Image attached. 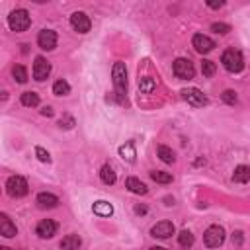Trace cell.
Masks as SVG:
<instances>
[{
    "instance_id": "obj_27",
    "label": "cell",
    "mask_w": 250,
    "mask_h": 250,
    "mask_svg": "<svg viewBox=\"0 0 250 250\" xmlns=\"http://www.w3.org/2000/svg\"><path fill=\"white\" fill-rule=\"evenodd\" d=\"M119 154H121V158H123V160L133 162V160H135V148H133V143L123 145V146L119 148Z\"/></svg>"
},
{
    "instance_id": "obj_11",
    "label": "cell",
    "mask_w": 250,
    "mask_h": 250,
    "mask_svg": "<svg viewBox=\"0 0 250 250\" xmlns=\"http://www.w3.org/2000/svg\"><path fill=\"white\" fill-rule=\"evenodd\" d=\"M191 45H193V49H195L197 53H209V51H213L215 41H213L211 37L203 35V33H195L193 39H191Z\"/></svg>"
},
{
    "instance_id": "obj_17",
    "label": "cell",
    "mask_w": 250,
    "mask_h": 250,
    "mask_svg": "<svg viewBox=\"0 0 250 250\" xmlns=\"http://www.w3.org/2000/svg\"><path fill=\"white\" fill-rule=\"evenodd\" d=\"M80 244H82V240H80L78 234H66V236L61 240L59 246H61V250H78Z\"/></svg>"
},
{
    "instance_id": "obj_1",
    "label": "cell",
    "mask_w": 250,
    "mask_h": 250,
    "mask_svg": "<svg viewBox=\"0 0 250 250\" xmlns=\"http://www.w3.org/2000/svg\"><path fill=\"white\" fill-rule=\"evenodd\" d=\"M111 78H113V88H115L117 102L123 104L125 102V94H127V68H125L123 62H115L113 64Z\"/></svg>"
},
{
    "instance_id": "obj_8",
    "label": "cell",
    "mask_w": 250,
    "mask_h": 250,
    "mask_svg": "<svg viewBox=\"0 0 250 250\" xmlns=\"http://www.w3.org/2000/svg\"><path fill=\"white\" fill-rule=\"evenodd\" d=\"M37 45L43 51H53L57 47V33L53 29H41L37 35Z\"/></svg>"
},
{
    "instance_id": "obj_6",
    "label": "cell",
    "mask_w": 250,
    "mask_h": 250,
    "mask_svg": "<svg viewBox=\"0 0 250 250\" xmlns=\"http://www.w3.org/2000/svg\"><path fill=\"white\" fill-rule=\"evenodd\" d=\"M6 191L12 197H23L29 191L25 178H21V176H10L8 182H6Z\"/></svg>"
},
{
    "instance_id": "obj_32",
    "label": "cell",
    "mask_w": 250,
    "mask_h": 250,
    "mask_svg": "<svg viewBox=\"0 0 250 250\" xmlns=\"http://www.w3.org/2000/svg\"><path fill=\"white\" fill-rule=\"evenodd\" d=\"M35 156H37L41 162H51V154H49L43 146H35Z\"/></svg>"
},
{
    "instance_id": "obj_21",
    "label": "cell",
    "mask_w": 250,
    "mask_h": 250,
    "mask_svg": "<svg viewBox=\"0 0 250 250\" xmlns=\"http://www.w3.org/2000/svg\"><path fill=\"white\" fill-rule=\"evenodd\" d=\"M20 102H21V105H25V107H37V105H39V96H37L35 92H23V94L20 96Z\"/></svg>"
},
{
    "instance_id": "obj_26",
    "label": "cell",
    "mask_w": 250,
    "mask_h": 250,
    "mask_svg": "<svg viewBox=\"0 0 250 250\" xmlns=\"http://www.w3.org/2000/svg\"><path fill=\"white\" fill-rule=\"evenodd\" d=\"M53 94L55 96H66V94H70V86H68V82L66 80H57L55 84H53Z\"/></svg>"
},
{
    "instance_id": "obj_28",
    "label": "cell",
    "mask_w": 250,
    "mask_h": 250,
    "mask_svg": "<svg viewBox=\"0 0 250 250\" xmlns=\"http://www.w3.org/2000/svg\"><path fill=\"white\" fill-rule=\"evenodd\" d=\"M139 90H141L143 94L152 92V90H154V80H152V78H148V76L139 78Z\"/></svg>"
},
{
    "instance_id": "obj_19",
    "label": "cell",
    "mask_w": 250,
    "mask_h": 250,
    "mask_svg": "<svg viewBox=\"0 0 250 250\" xmlns=\"http://www.w3.org/2000/svg\"><path fill=\"white\" fill-rule=\"evenodd\" d=\"M100 178H102V182H104L105 186H113L115 180H117V176H115V172H113V168H111L109 164H104V166L100 168Z\"/></svg>"
},
{
    "instance_id": "obj_37",
    "label": "cell",
    "mask_w": 250,
    "mask_h": 250,
    "mask_svg": "<svg viewBox=\"0 0 250 250\" xmlns=\"http://www.w3.org/2000/svg\"><path fill=\"white\" fill-rule=\"evenodd\" d=\"M148 250H166V248H162V246H152V248H148Z\"/></svg>"
},
{
    "instance_id": "obj_20",
    "label": "cell",
    "mask_w": 250,
    "mask_h": 250,
    "mask_svg": "<svg viewBox=\"0 0 250 250\" xmlns=\"http://www.w3.org/2000/svg\"><path fill=\"white\" fill-rule=\"evenodd\" d=\"M92 211H94V215H98V217H109V215L113 213V207H111V203H107V201H96V203L92 205Z\"/></svg>"
},
{
    "instance_id": "obj_23",
    "label": "cell",
    "mask_w": 250,
    "mask_h": 250,
    "mask_svg": "<svg viewBox=\"0 0 250 250\" xmlns=\"http://www.w3.org/2000/svg\"><path fill=\"white\" fill-rule=\"evenodd\" d=\"M150 178L156 182V184H170L174 178L170 172H162V170H150Z\"/></svg>"
},
{
    "instance_id": "obj_25",
    "label": "cell",
    "mask_w": 250,
    "mask_h": 250,
    "mask_svg": "<svg viewBox=\"0 0 250 250\" xmlns=\"http://www.w3.org/2000/svg\"><path fill=\"white\" fill-rule=\"evenodd\" d=\"M12 76H14V80L20 82V84L27 82V70H25V66H23V64H16V66L12 68Z\"/></svg>"
},
{
    "instance_id": "obj_5",
    "label": "cell",
    "mask_w": 250,
    "mask_h": 250,
    "mask_svg": "<svg viewBox=\"0 0 250 250\" xmlns=\"http://www.w3.org/2000/svg\"><path fill=\"white\" fill-rule=\"evenodd\" d=\"M203 242L207 248H219L225 242V230L219 225H211L205 232H203Z\"/></svg>"
},
{
    "instance_id": "obj_24",
    "label": "cell",
    "mask_w": 250,
    "mask_h": 250,
    "mask_svg": "<svg viewBox=\"0 0 250 250\" xmlns=\"http://www.w3.org/2000/svg\"><path fill=\"white\" fill-rule=\"evenodd\" d=\"M178 242H180L182 248H191V246H193V234H191V230H188V229L180 230V234H178Z\"/></svg>"
},
{
    "instance_id": "obj_29",
    "label": "cell",
    "mask_w": 250,
    "mask_h": 250,
    "mask_svg": "<svg viewBox=\"0 0 250 250\" xmlns=\"http://www.w3.org/2000/svg\"><path fill=\"white\" fill-rule=\"evenodd\" d=\"M215 70H217V64L213 62V61H209V59H205L203 62H201V72H203V76H213L215 74Z\"/></svg>"
},
{
    "instance_id": "obj_34",
    "label": "cell",
    "mask_w": 250,
    "mask_h": 250,
    "mask_svg": "<svg viewBox=\"0 0 250 250\" xmlns=\"http://www.w3.org/2000/svg\"><path fill=\"white\" fill-rule=\"evenodd\" d=\"M41 115H45V117H51V115H53V107H51V105H45V107L41 109Z\"/></svg>"
},
{
    "instance_id": "obj_36",
    "label": "cell",
    "mask_w": 250,
    "mask_h": 250,
    "mask_svg": "<svg viewBox=\"0 0 250 250\" xmlns=\"http://www.w3.org/2000/svg\"><path fill=\"white\" fill-rule=\"evenodd\" d=\"M135 211H137L139 215H145V213H146V207H141V205H139V207H135Z\"/></svg>"
},
{
    "instance_id": "obj_2",
    "label": "cell",
    "mask_w": 250,
    "mask_h": 250,
    "mask_svg": "<svg viewBox=\"0 0 250 250\" xmlns=\"http://www.w3.org/2000/svg\"><path fill=\"white\" fill-rule=\"evenodd\" d=\"M8 25L12 31H25L29 25H31V18H29V12L23 10V8H18V10H12L10 16H8Z\"/></svg>"
},
{
    "instance_id": "obj_13",
    "label": "cell",
    "mask_w": 250,
    "mask_h": 250,
    "mask_svg": "<svg viewBox=\"0 0 250 250\" xmlns=\"http://www.w3.org/2000/svg\"><path fill=\"white\" fill-rule=\"evenodd\" d=\"M150 234H152L154 238H168V236L174 234V225H172L170 221H160V223H156V225L150 229Z\"/></svg>"
},
{
    "instance_id": "obj_4",
    "label": "cell",
    "mask_w": 250,
    "mask_h": 250,
    "mask_svg": "<svg viewBox=\"0 0 250 250\" xmlns=\"http://www.w3.org/2000/svg\"><path fill=\"white\" fill-rule=\"evenodd\" d=\"M172 70H174V74H176L180 80H191V78H193V74H195L193 62H191L189 59H184V57H180V59H176V61H174Z\"/></svg>"
},
{
    "instance_id": "obj_9",
    "label": "cell",
    "mask_w": 250,
    "mask_h": 250,
    "mask_svg": "<svg viewBox=\"0 0 250 250\" xmlns=\"http://www.w3.org/2000/svg\"><path fill=\"white\" fill-rule=\"evenodd\" d=\"M51 74V64L45 57H35V62H33V78L37 82H43L47 76Z\"/></svg>"
},
{
    "instance_id": "obj_12",
    "label": "cell",
    "mask_w": 250,
    "mask_h": 250,
    "mask_svg": "<svg viewBox=\"0 0 250 250\" xmlns=\"http://www.w3.org/2000/svg\"><path fill=\"white\" fill-rule=\"evenodd\" d=\"M35 232H37L39 238H51V236L57 232V223H55L53 219H43V221L37 223Z\"/></svg>"
},
{
    "instance_id": "obj_3",
    "label": "cell",
    "mask_w": 250,
    "mask_h": 250,
    "mask_svg": "<svg viewBox=\"0 0 250 250\" xmlns=\"http://www.w3.org/2000/svg\"><path fill=\"white\" fill-rule=\"evenodd\" d=\"M221 62L229 72H240L244 68V59H242L240 51H236V49H227L221 57Z\"/></svg>"
},
{
    "instance_id": "obj_30",
    "label": "cell",
    "mask_w": 250,
    "mask_h": 250,
    "mask_svg": "<svg viewBox=\"0 0 250 250\" xmlns=\"http://www.w3.org/2000/svg\"><path fill=\"white\" fill-rule=\"evenodd\" d=\"M211 31H215V33H229L230 25L223 23V21H215V23H211Z\"/></svg>"
},
{
    "instance_id": "obj_10",
    "label": "cell",
    "mask_w": 250,
    "mask_h": 250,
    "mask_svg": "<svg viewBox=\"0 0 250 250\" xmlns=\"http://www.w3.org/2000/svg\"><path fill=\"white\" fill-rule=\"evenodd\" d=\"M180 94H182V98H184L188 104H191V105H205V104H207V98H205L203 92L197 90V88H184Z\"/></svg>"
},
{
    "instance_id": "obj_38",
    "label": "cell",
    "mask_w": 250,
    "mask_h": 250,
    "mask_svg": "<svg viewBox=\"0 0 250 250\" xmlns=\"http://www.w3.org/2000/svg\"><path fill=\"white\" fill-rule=\"evenodd\" d=\"M0 250H10V248H6V246H2V248H0Z\"/></svg>"
},
{
    "instance_id": "obj_22",
    "label": "cell",
    "mask_w": 250,
    "mask_h": 250,
    "mask_svg": "<svg viewBox=\"0 0 250 250\" xmlns=\"http://www.w3.org/2000/svg\"><path fill=\"white\" fill-rule=\"evenodd\" d=\"M156 152H158V156H160V160H162V162H166V164H174V162H176V154H174V150H172V148H168V146L160 145V146L156 148Z\"/></svg>"
},
{
    "instance_id": "obj_33",
    "label": "cell",
    "mask_w": 250,
    "mask_h": 250,
    "mask_svg": "<svg viewBox=\"0 0 250 250\" xmlns=\"http://www.w3.org/2000/svg\"><path fill=\"white\" fill-rule=\"evenodd\" d=\"M232 242H234L236 246H240V244H242V232H240V230L232 232Z\"/></svg>"
},
{
    "instance_id": "obj_7",
    "label": "cell",
    "mask_w": 250,
    "mask_h": 250,
    "mask_svg": "<svg viewBox=\"0 0 250 250\" xmlns=\"http://www.w3.org/2000/svg\"><path fill=\"white\" fill-rule=\"evenodd\" d=\"M70 25H72L74 31H78V33H88L90 27H92V21H90V18H88L84 12H74V14L70 16Z\"/></svg>"
},
{
    "instance_id": "obj_15",
    "label": "cell",
    "mask_w": 250,
    "mask_h": 250,
    "mask_svg": "<svg viewBox=\"0 0 250 250\" xmlns=\"http://www.w3.org/2000/svg\"><path fill=\"white\" fill-rule=\"evenodd\" d=\"M37 205H39L41 209H53V207H57V205H59V197H57L55 193L41 191V193L37 195Z\"/></svg>"
},
{
    "instance_id": "obj_14",
    "label": "cell",
    "mask_w": 250,
    "mask_h": 250,
    "mask_svg": "<svg viewBox=\"0 0 250 250\" xmlns=\"http://www.w3.org/2000/svg\"><path fill=\"white\" fill-rule=\"evenodd\" d=\"M0 234H2L4 238H12V236H16V234H18L16 225L8 219V215H6V213H2V215H0Z\"/></svg>"
},
{
    "instance_id": "obj_16",
    "label": "cell",
    "mask_w": 250,
    "mask_h": 250,
    "mask_svg": "<svg viewBox=\"0 0 250 250\" xmlns=\"http://www.w3.org/2000/svg\"><path fill=\"white\" fill-rule=\"evenodd\" d=\"M125 188H127L129 191L137 193V195H145V193L148 191L146 184H143V182H141L139 178H135V176H131V178H127V180H125Z\"/></svg>"
},
{
    "instance_id": "obj_35",
    "label": "cell",
    "mask_w": 250,
    "mask_h": 250,
    "mask_svg": "<svg viewBox=\"0 0 250 250\" xmlns=\"http://www.w3.org/2000/svg\"><path fill=\"white\" fill-rule=\"evenodd\" d=\"M207 6H209V8H223L225 2H207Z\"/></svg>"
},
{
    "instance_id": "obj_31",
    "label": "cell",
    "mask_w": 250,
    "mask_h": 250,
    "mask_svg": "<svg viewBox=\"0 0 250 250\" xmlns=\"http://www.w3.org/2000/svg\"><path fill=\"white\" fill-rule=\"evenodd\" d=\"M221 98H223L225 104H230V105L236 104V92H234V90H225V92L221 94Z\"/></svg>"
},
{
    "instance_id": "obj_18",
    "label": "cell",
    "mask_w": 250,
    "mask_h": 250,
    "mask_svg": "<svg viewBox=\"0 0 250 250\" xmlns=\"http://www.w3.org/2000/svg\"><path fill=\"white\" fill-rule=\"evenodd\" d=\"M232 180H234L236 184H246V182H250V166H246V164L236 166V168H234V174H232Z\"/></svg>"
}]
</instances>
